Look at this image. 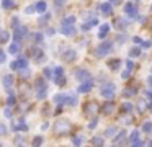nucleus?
<instances>
[{
  "mask_svg": "<svg viewBox=\"0 0 152 147\" xmlns=\"http://www.w3.org/2000/svg\"><path fill=\"white\" fill-rule=\"evenodd\" d=\"M72 131V124H70L69 119H57L56 124H54V132L57 136H66Z\"/></svg>",
  "mask_w": 152,
  "mask_h": 147,
  "instance_id": "obj_1",
  "label": "nucleus"
},
{
  "mask_svg": "<svg viewBox=\"0 0 152 147\" xmlns=\"http://www.w3.org/2000/svg\"><path fill=\"white\" fill-rule=\"evenodd\" d=\"M83 113H85V116H95L96 113H100V105L96 101H88L83 106Z\"/></svg>",
  "mask_w": 152,
  "mask_h": 147,
  "instance_id": "obj_2",
  "label": "nucleus"
},
{
  "mask_svg": "<svg viewBox=\"0 0 152 147\" xmlns=\"http://www.w3.org/2000/svg\"><path fill=\"white\" fill-rule=\"evenodd\" d=\"M113 49V42L111 41H105V42H102V44L98 46V49L95 51V54L98 56V57H102V56H106L110 51Z\"/></svg>",
  "mask_w": 152,
  "mask_h": 147,
  "instance_id": "obj_3",
  "label": "nucleus"
},
{
  "mask_svg": "<svg viewBox=\"0 0 152 147\" xmlns=\"http://www.w3.org/2000/svg\"><path fill=\"white\" fill-rule=\"evenodd\" d=\"M100 95L105 97V98H113V95H115V85H111V83L105 85V87L100 90Z\"/></svg>",
  "mask_w": 152,
  "mask_h": 147,
  "instance_id": "obj_4",
  "label": "nucleus"
},
{
  "mask_svg": "<svg viewBox=\"0 0 152 147\" xmlns=\"http://www.w3.org/2000/svg\"><path fill=\"white\" fill-rule=\"evenodd\" d=\"M46 85H44V82L41 80V78H38L36 80V90H38V98H44V95H46Z\"/></svg>",
  "mask_w": 152,
  "mask_h": 147,
  "instance_id": "obj_5",
  "label": "nucleus"
},
{
  "mask_svg": "<svg viewBox=\"0 0 152 147\" xmlns=\"http://www.w3.org/2000/svg\"><path fill=\"white\" fill-rule=\"evenodd\" d=\"M54 72H56V83H57V85H66V77H64V69H62V67H57Z\"/></svg>",
  "mask_w": 152,
  "mask_h": 147,
  "instance_id": "obj_6",
  "label": "nucleus"
},
{
  "mask_svg": "<svg viewBox=\"0 0 152 147\" xmlns=\"http://www.w3.org/2000/svg\"><path fill=\"white\" fill-rule=\"evenodd\" d=\"M100 10H102L103 15L110 16L113 13V5H111V3H102V5H100Z\"/></svg>",
  "mask_w": 152,
  "mask_h": 147,
  "instance_id": "obj_7",
  "label": "nucleus"
},
{
  "mask_svg": "<svg viewBox=\"0 0 152 147\" xmlns=\"http://www.w3.org/2000/svg\"><path fill=\"white\" fill-rule=\"evenodd\" d=\"M124 12H126V15H129V16H136V15H137V10H136V7L132 5V3H126Z\"/></svg>",
  "mask_w": 152,
  "mask_h": 147,
  "instance_id": "obj_8",
  "label": "nucleus"
},
{
  "mask_svg": "<svg viewBox=\"0 0 152 147\" xmlns=\"http://www.w3.org/2000/svg\"><path fill=\"white\" fill-rule=\"evenodd\" d=\"M61 31H62V34H66V36H74L75 34V28H74V26H61Z\"/></svg>",
  "mask_w": 152,
  "mask_h": 147,
  "instance_id": "obj_9",
  "label": "nucleus"
},
{
  "mask_svg": "<svg viewBox=\"0 0 152 147\" xmlns=\"http://www.w3.org/2000/svg\"><path fill=\"white\" fill-rule=\"evenodd\" d=\"M25 34H26V28H20V26H18L17 28V31H15V39H17V41H20V39H23L25 38Z\"/></svg>",
  "mask_w": 152,
  "mask_h": 147,
  "instance_id": "obj_10",
  "label": "nucleus"
},
{
  "mask_svg": "<svg viewBox=\"0 0 152 147\" xmlns=\"http://www.w3.org/2000/svg\"><path fill=\"white\" fill-rule=\"evenodd\" d=\"M75 77L79 78V80H87V78L90 77V72H88V70H83V69H80V70H77Z\"/></svg>",
  "mask_w": 152,
  "mask_h": 147,
  "instance_id": "obj_11",
  "label": "nucleus"
},
{
  "mask_svg": "<svg viewBox=\"0 0 152 147\" xmlns=\"http://www.w3.org/2000/svg\"><path fill=\"white\" fill-rule=\"evenodd\" d=\"M113 110H115V105H113L111 101H108V103H105V105L102 106L103 114H110V113H113Z\"/></svg>",
  "mask_w": 152,
  "mask_h": 147,
  "instance_id": "obj_12",
  "label": "nucleus"
},
{
  "mask_svg": "<svg viewBox=\"0 0 152 147\" xmlns=\"http://www.w3.org/2000/svg\"><path fill=\"white\" fill-rule=\"evenodd\" d=\"M12 85H13V77H12L10 74H8V75H5V77H4V87L7 88V90H10V88H12Z\"/></svg>",
  "mask_w": 152,
  "mask_h": 147,
  "instance_id": "obj_13",
  "label": "nucleus"
},
{
  "mask_svg": "<svg viewBox=\"0 0 152 147\" xmlns=\"http://www.w3.org/2000/svg\"><path fill=\"white\" fill-rule=\"evenodd\" d=\"M92 87H93L92 82H83V83L79 87V91H80V93H85V91H90V90H92Z\"/></svg>",
  "mask_w": 152,
  "mask_h": 147,
  "instance_id": "obj_14",
  "label": "nucleus"
},
{
  "mask_svg": "<svg viewBox=\"0 0 152 147\" xmlns=\"http://www.w3.org/2000/svg\"><path fill=\"white\" fill-rule=\"evenodd\" d=\"M74 59H75V51H72V49H70V51H67L66 54H64V61H67V62H72Z\"/></svg>",
  "mask_w": 152,
  "mask_h": 147,
  "instance_id": "obj_15",
  "label": "nucleus"
},
{
  "mask_svg": "<svg viewBox=\"0 0 152 147\" xmlns=\"http://www.w3.org/2000/svg\"><path fill=\"white\" fill-rule=\"evenodd\" d=\"M108 29H110V26H108V25H102V26H100L98 38H105V36L108 34Z\"/></svg>",
  "mask_w": 152,
  "mask_h": 147,
  "instance_id": "obj_16",
  "label": "nucleus"
},
{
  "mask_svg": "<svg viewBox=\"0 0 152 147\" xmlns=\"http://www.w3.org/2000/svg\"><path fill=\"white\" fill-rule=\"evenodd\" d=\"M110 69H113V70H116V69H119V65H121V61L119 59H113V61L108 62Z\"/></svg>",
  "mask_w": 152,
  "mask_h": 147,
  "instance_id": "obj_17",
  "label": "nucleus"
},
{
  "mask_svg": "<svg viewBox=\"0 0 152 147\" xmlns=\"http://www.w3.org/2000/svg\"><path fill=\"white\" fill-rule=\"evenodd\" d=\"M74 23H75V16H67L61 26H74Z\"/></svg>",
  "mask_w": 152,
  "mask_h": 147,
  "instance_id": "obj_18",
  "label": "nucleus"
},
{
  "mask_svg": "<svg viewBox=\"0 0 152 147\" xmlns=\"http://www.w3.org/2000/svg\"><path fill=\"white\" fill-rule=\"evenodd\" d=\"M96 23H98V20H95V18H92V20H90V23H85V25H83V26H82V29H83V31H88V29H90V28H92V26H95V25H96Z\"/></svg>",
  "mask_w": 152,
  "mask_h": 147,
  "instance_id": "obj_19",
  "label": "nucleus"
},
{
  "mask_svg": "<svg viewBox=\"0 0 152 147\" xmlns=\"http://www.w3.org/2000/svg\"><path fill=\"white\" fill-rule=\"evenodd\" d=\"M17 64H18V69H26L28 67V61L25 57H20L17 61Z\"/></svg>",
  "mask_w": 152,
  "mask_h": 147,
  "instance_id": "obj_20",
  "label": "nucleus"
},
{
  "mask_svg": "<svg viewBox=\"0 0 152 147\" xmlns=\"http://www.w3.org/2000/svg\"><path fill=\"white\" fill-rule=\"evenodd\" d=\"M8 38H10V34H8L7 31H0V42H2V44H5V42L8 41Z\"/></svg>",
  "mask_w": 152,
  "mask_h": 147,
  "instance_id": "obj_21",
  "label": "nucleus"
},
{
  "mask_svg": "<svg viewBox=\"0 0 152 147\" xmlns=\"http://www.w3.org/2000/svg\"><path fill=\"white\" fill-rule=\"evenodd\" d=\"M145 108H147L145 101H144V100H139V101H137V110H139V113H144Z\"/></svg>",
  "mask_w": 152,
  "mask_h": 147,
  "instance_id": "obj_22",
  "label": "nucleus"
},
{
  "mask_svg": "<svg viewBox=\"0 0 152 147\" xmlns=\"http://www.w3.org/2000/svg\"><path fill=\"white\" fill-rule=\"evenodd\" d=\"M36 10H38V12H41V13L46 12V2H38L36 3Z\"/></svg>",
  "mask_w": 152,
  "mask_h": 147,
  "instance_id": "obj_23",
  "label": "nucleus"
},
{
  "mask_svg": "<svg viewBox=\"0 0 152 147\" xmlns=\"http://www.w3.org/2000/svg\"><path fill=\"white\" fill-rule=\"evenodd\" d=\"M92 142H93V146H95V147H103V139H102V137H93Z\"/></svg>",
  "mask_w": 152,
  "mask_h": 147,
  "instance_id": "obj_24",
  "label": "nucleus"
},
{
  "mask_svg": "<svg viewBox=\"0 0 152 147\" xmlns=\"http://www.w3.org/2000/svg\"><path fill=\"white\" fill-rule=\"evenodd\" d=\"M66 95H56V97H54V100H56V103H61V105H62V103H66Z\"/></svg>",
  "mask_w": 152,
  "mask_h": 147,
  "instance_id": "obj_25",
  "label": "nucleus"
},
{
  "mask_svg": "<svg viewBox=\"0 0 152 147\" xmlns=\"http://www.w3.org/2000/svg\"><path fill=\"white\" fill-rule=\"evenodd\" d=\"M2 5H4V8H13V7H15V3L13 2H12V0H4V2H2Z\"/></svg>",
  "mask_w": 152,
  "mask_h": 147,
  "instance_id": "obj_26",
  "label": "nucleus"
},
{
  "mask_svg": "<svg viewBox=\"0 0 152 147\" xmlns=\"http://www.w3.org/2000/svg\"><path fill=\"white\" fill-rule=\"evenodd\" d=\"M8 52H10V54H17V52H18V44H17V42L10 44V48H8Z\"/></svg>",
  "mask_w": 152,
  "mask_h": 147,
  "instance_id": "obj_27",
  "label": "nucleus"
},
{
  "mask_svg": "<svg viewBox=\"0 0 152 147\" xmlns=\"http://www.w3.org/2000/svg\"><path fill=\"white\" fill-rule=\"evenodd\" d=\"M41 144H43V137H41V136H38V137H34V139H33V147H39Z\"/></svg>",
  "mask_w": 152,
  "mask_h": 147,
  "instance_id": "obj_28",
  "label": "nucleus"
},
{
  "mask_svg": "<svg viewBox=\"0 0 152 147\" xmlns=\"http://www.w3.org/2000/svg\"><path fill=\"white\" fill-rule=\"evenodd\" d=\"M139 54H141V49L139 48H134V49L129 51V56H131V57H136V56H139Z\"/></svg>",
  "mask_w": 152,
  "mask_h": 147,
  "instance_id": "obj_29",
  "label": "nucleus"
},
{
  "mask_svg": "<svg viewBox=\"0 0 152 147\" xmlns=\"http://www.w3.org/2000/svg\"><path fill=\"white\" fill-rule=\"evenodd\" d=\"M33 56H34L36 59H41V56H43L41 49H39V48H34V49H33Z\"/></svg>",
  "mask_w": 152,
  "mask_h": 147,
  "instance_id": "obj_30",
  "label": "nucleus"
},
{
  "mask_svg": "<svg viewBox=\"0 0 152 147\" xmlns=\"http://www.w3.org/2000/svg\"><path fill=\"white\" fill-rule=\"evenodd\" d=\"M124 136H126V132H119L118 136L115 137V142L116 144H121V140H123V137H124Z\"/></svg>",
  "mask_w": 152,
  "mask_h": 147,
  "instance_id": "obj_31",
  "label": "nucleus"
},
{
  "mask_svg": "<svg viewBox=\"0 0 152 147\" xmlns=\"http://www.w3.org/2000/svg\"><path fill=\"white\" fill-rule=\"evenodd\" d=\"M137 137H139V131H132V134H131V142H136V140H139Z\"/></svg>",
  "mask_w": 152,
  "mask_h": 147,
  "instance_id": "obj_32",
  "label": "nucleus"
},
{
  "mask_svg": "<svg viewBox=\"0 0 152 147\" xmlns=\"http://www.w3.org/2000/svg\"><path fill=\"white\" fill-rule=\"evenodd\" d=\"M66 100H67V103H69V105H72V106L77 103V97H67Z\"/></svg>",
  "mask_w": 152,
  "mask_h": 147,
  "instance_id": "obj_33",
  "label": "nucleus"
},
{
  "mask_svg": "<svg viewBox=\"0 0 152 147\" xmlns=\"http://www.w3.org/2000/svg\"><path fill=\"white\" fill-rule=\"evenodd\" d=\"M80 139H82V137H79V136H75L72 139V142H74V146H75V147H79L80 144H82V140H80Z\"/></svg>",
  "mask_w": 152,
  "mask_h": 147,
  "instance_id": "obj_34",
  "label": "nucleus"
},
{
  "mask_svg": "<svg viewBox=\"0 0 152 147\" xmlns=\"http://www.w3.org/2000/svg\"><path fill=\"white\" fill-rule=\"evenodd\" d=\"M123 110L129 113V111H132V105L131 103H124V105H123Z\"/></svg>",
  "mask_w": 152,
  "mask_h": 147,
  "instance_id": "obj_35",
  "label": "nucleus"
},
{
  "mask_svg": "<svg viewBox=\"0 0 152 147\" xmlns=\"http://www.w3.org/2000/svg\"><path fill=\"white\" fill-rule=\"evenodd\" d=\"M142 129H144L145 132H149V131L152 129V123H149V121H147V123H144V127H142Z\"/></svg>",
  "mask_w": 152,
  "mask_h": 147,
  "instance_id": "obj_36",
  "label": "nucleus"
},
{
  "mask_svg": "<svg viewBox=\"0 0 152 147\" xmlns=\"http://www.w3.org/2000/svg\"><path fill=\"white\" fill-rule=\"evenodd\" d=\"M44 77H46V78H53V72H51V69H44Z\"/></svg>",
  "mask_w": 152,
  "mask_h": 147,
  "instance_id": "obj_37",
  "label": "nucleus"
},
{
  "mask_svg": "<svg viewBox=\"0 0 152 147\" xmlns=\"http://www.w3.org/2000/svg\"><path fill=\"white\" fill-rule=\"evenodd\" d=\"M20 75H23L25 78H26V77H30V69H23V70L20 72Z\"/></svg>",
  "mask_w": 152,
  "mask_h": 147,
  "instance_id": "obj_38",
  "label": "nucleus"
},
{
  "mask_svg": "<svg viewBox=\"0 0 152 147\" xmlns=\"http://www.w3.org/2000/svg\"><path fill=\"white\" fill-rule=\"evenodd\" d=\"M116 21H118V23H116V26H119V28H124V26L128 25V23H124V21H123V20H119V18L116 20Z\"/></svg>",
  "mask_w": 152,
  "mask_h": 147,
  "instance_id": "obj_39",
  "label": "nucleus"
},
{
  "mask_svg": "<svg viewBox=\"0 0 152 147\" xmlns=\"http://www.w3.org/2000/svg\"><path fill=\"white\" fill-rule=\"evenodd\" d=\"M110 3H111L113 7H116V5H121L123 0H110Z\"/></svg>",
  "mask_w": 152,
  "mask_h": 147,
  "instance_id": "obj_40",
  "label": "nucleus"
},
{
  "mask_svg": "<svg viewBox=\"0 0 152 147\" xmlns=\"http://www.w3.org/2000/svg\"><path fill=\"white\" fill-rule=\"evenodd\" d=\"M48 20H49V15H44V16H43V18H41V20H39V25H44V23H46V21H48Z\"/></svg>",
  "mask_w": 152,
  "mask_h": 147,
  "instance_id": "obj_41",
  "label": "nucleus"
},
{
  "mask_svg": "<svg viewBox=\"0 0 152 147\" xmlns=\"http://www.w3.org/2000/svg\"><path fill=\"white\" fill-rule=\"evenodd\" d=\"M129 75H131V70H124V72L121 74V77H123V78H129Z\"/></svg>",
  "mask_w": 152,
  "mask_h": 147,
  "instance_id": "obj_42",
  "label": "nucleus"
},
{
  "mask_svg": "<svg viewBox=\"0 0 152 147\" xmlns=\"http://www.w3.org/2000/svg\"><path fill=\"white\" fill-rule=\"evenodd\" d=\"M34 10H36V7H33V5H30V7H28V8H26V10H25V12H26V13H33V12H34Z\"/></svg>",
  "mask_w": 152,
  "mask_h": 147,
  "instance_id": "obj_43",
  "label": "nucleus"
},
{
  "mask_svg": "<svg viewBox=\"0 0 152 147\" xmlns=\"http://www.w3.org/2000/svg\"><path fill=\"white\" fill-rule=\"evenodd\" d=\"M115 132H116V129H115V127H110V129L106 131V136H111V134H115Z\"/></svg>",
  "mask_w": 152,
  "mask_h": 147,
  "instance_id": "obj_44",
  "label": "nucleus"
},
{
  "mask_svg": "<svg viewBox=\"0 0 152 147\" xmlns=\"http://www.w3.org/2000/svg\"><path fill=\"white\" fill-rule=\"evenodd\" d=\"M67 0H54V3H56L57 7H61V5H64V3H66Z\"/></svg>",
  "mask_w": 152,
  "mask_h": 147,
  "instance_id": "obj_45",
  "label": "nucleus"
},
{
  "mask_svg": "<svg viewBox=\"0 0 152 147\" xmlns=\"http://www.w3.org/2000/svg\"><path fill=\"white\" fill-rule=\"evenodd\" d=\"M131 121H132V119H131V116H128V118L123 116V118H121V123H131Z\"/></svg>",
  "mask_w": 152,
  "mask_h": 147,
  "instance_id": "obj_46",
  "label": "nucleus"
},
{
  "mask_svg": "<svg viewBox=\"0 0 152 147\" xmlns=\"http://www.w3.org/2000/svg\"><path fill=\"white\" fill-rule=\"evenodd\" d=\"M88 127H90V129H95V127H96V119H93L92 123L88 124Z\"/></svg>",
  "mask_w": 152,
  "mask_h": 147,
  "instance_id": "obj_47",
  "label": "nucleus"
},
{
  "mask_svg": "<svg viewBox=\"0 0 152 147\" xmlns=\"http://www.w3.org/2000/svg\"><path fill=\"white\" fill-rule=\"evenodd\" d=\"M132 147H142V142L141 140H136V142H132Z\"/></svg>",
  "mask_w": 152,
  "mask_h": 147,
  "instance_id": "obj_48",
  "label": "nucleus"
},
{
  "mask_svg": "<svg viewBox=\"0 0 152 147\" xmlns=\"http://www.w3.org/2000/svg\"><path fill=\"white\" fill-rule=\"evenodd\" d=\"M0 62H5V52L0 51Z\"/></svg>",
  "mask_w": 152,
  "mask_h": 147,
  "instance_id": "obj_49",
  "label": "nucleus"
},
{
  "mask_svg": "<svg viewBox=\"0 0 152 147\" xmlns=\"http://www.w3.org/2000/svg\"><path fill=\"white\" fill-rule=\"evenodd\" d=\"M132 41L136 42V44H142V41H141V38H137V36H136V38H132Z\"/></svg>",
  "mask_w": 152,
  "mask_h": 147,
  "instance_id": "obj_50",
  "label": "nucleus"
},
{
  "mask_svg": "<svg viewBox=\"0 0 152 147\" xmlns=\"http://www.w3.org/2000/svg\"><path fill=\"white\" fill-rule=\"evenodd\" d=\"M7 132V129H5V126L4 124H0V134H5Z\"/></svg>",
  "mask_w": 152,
  "mask_h": 147,
  "instance_id": "obj_51",
  "label": "nucleus"
},
{
  "mask_svg": "<svg viewBox=\"0 0 152 147\" xmlns=\"http://www.w3.org/2000/svg\"><path fill=\"white\" fill-rule=\"evenodd\" d=\"M132 67H134V64H132V61H128V70H132Z\"/></svg>",
  "mask_w": 152,
  "mask_h": 147,
  "instance_id": "obj_52",
  "label": "nucleus"
},
{
  "mask_svg": "<svg viewBox=\"0 0 152 147\" xmlns=\"http://www.w3.org/2000/svg\"><path fill=\"white\" fill-rule=\"evenodd\" d=\"M36 41H38V42H41V41H43V36H41L39 33H36Z\"/></svg>",
  "mask_w": 152,
  "mask_h": 147,
  "instance_id": "obj_53",
  "label": "nucleus"
},
{
  "mask_svg": "<svg viewBox=\"0 0 152 147\" xmlns=\"http://www.w3.org/2000/svg\"><path fill=\"white\" fill-rule=\"evenodd\" d=\"M13 103H15V97H13V95H12V97L8 98V105H13Z\"/></svg>",
  "mask_w": 152,
  "mask_h": 147,
  "instance_id": "obj_54",
  "label": "nucleus"
},
{
  "mask_svg": "<svg viewBox=\"0 0 152 147\" xmlns=\"http://www.w3.org/2000/svg\"><path fill=\"white\" fill-rule=\"evenodd\" d=\"M5 116H7V118H12V111L8 110V108H7V110H5Z\"/></svg>",
  "mask_w": 152,
  "mask_h": 147,
  "instance_id": "obj_55",
  "label": "nucleus"
},
{
  "mask_svg": "<svg viewBox=\"0 0 152 147\" xmlns=\"http://www.w3.org/2000/svg\"><path fill=\"white\" fill-rule=\"evenodd\" d=\"M12 23H13L15 28H18V18H13V20H12Z\"/></svg>",
  "mask_w": 152,
  "mask_h": 147,
  "instance_id": "obj_56",
  "label": "nucleus"
},
{
  "mask_svg": "<svg viewBox=\"0 0 152 147\" xmlns=\"http://www.w3.org/2000/svg\"><path fill=\"white\" fill-rule=\"evenodd\" d=\"M142 46H144V48H149V46H151V41H144V42H142Z\"/></svg>",
  "mask_w": 152,
  "mask_h": 147,
  "instance_id": "obj_57",
  "label": "nucleus"
},
{
  "mask_svg": "<svg viewBox=\"0 0 152 147\" xmlns=\"http://www.w3.org/2000/svg\"><path fill=\"white\" fill-rule=\"evenodd\" d=\"M10 67L15 70V69H18V64H17V62H12V65H10Z\"/></svg>",
  "mask_w": 152,
  "mask_h": 147,
  "instance_id": "obj_58",
  "label": "nucleus"
},
{
  "mask_svg": "<svg viewBox=\"0 0 152 147\" xmlns=\"http://www.w3.org/2000/svg\"><path fill=\"white\" fill-rule=\"evenodd\" d=\"M48 126H49V124H48V123H44L43 126H41V129H43V131H44V129H48Z\"/></svg>",
  "mask_w": 152,
  "mask_h": 147,
  "instance_id": "obj_59",
  "label": "nucleus"
},
{
  "mask_svg": "<svg viewBox=\"0 0 152 147\" xmlns=\"http://www.w3.org/2000/svg\"><path fill=\"white\" fill-rule=\"evenodd\" d=\"M147 97H149V98H151V100H152V90H149V91H147Z\"/></svg>",
  "mask_w": 152,
  "mask_h": 147,
  "instance_id": "obj_60",
  "label": "nucleus"
},
{
  "mask_svg": "<svg viewBox=\"0 0 152 147\" xmlns=\"http://www.w3.org/2000/svg\"><path fill=\"white\" fill-rule=\"evenodd\" d=\"M149 85H151V87H152V75H151V77H149Z\"/></svg>",
  "mask_w": 152,
  "mask_h": 147,
  "instance_id": "obj_61",
  "label": "nucleus"
},
{
  "mask_svg": "<svg viewBox=\"0 0 152 147\" xmlns=\"http://www.w3.org/2000/svg\"><path fill=\"white\" fill-rule=\"evenodd\" d=\"M147 147H152V140H151V142H149V144H147Z\"/></svg>",
  "mask_w": 152,
  "mask_h": 147,
  "instance_id": "obj_62",
  "label": "nucleus"
},
{
  "mask_svg": "<svg viewBox=\"0 0 152 147\" xmlns=\"http://www.w3.org/2000/svg\"><path fill=\"white\" fill-rule=\"evenodd\" d=\"M149 108H151V110H152V101H151V105H149Z\"/></svg>",
  "mask_w": 152,
  "mask_h": 147,
  "instance_id": "obj_63",
  "label": "nucleus"
},
{
  "mask_svg": "<svg viewBox=\"0 0 152 147\" xmlns=\"http://www.w3.org/2000/svg\"><path fill=\"white\" fill-rule=\"evenodd\" d=\"M151 72H152V70H151Z\"/></svg>",
  "mask_w": 152,
  "mask_h": 147,
  "instance_id": "obj_64",
  "label": "nucleus"
}]
</instances>
